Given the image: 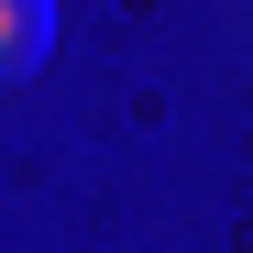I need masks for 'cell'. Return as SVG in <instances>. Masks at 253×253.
Returning a JSON list of instances; mask_svg holds the SVG:
<instances>
[{
  "mask_svg": "<svg viewBox=\"0 0 253 253\" xmlns=\"http://www.w3.org/2000/svg\"><path fill=\"white\" fill-rule=\"evenodd\" d=\"M55 55V0H0V88H22Z\"/></svg>",
  "mask_w": 253,
  "mask_h": 253,
  "instance_id": "6da1fadb",
  "label": "cell"
}]
</instances>
